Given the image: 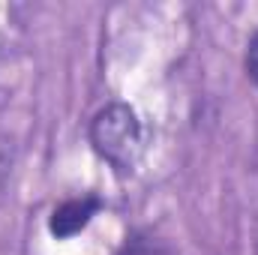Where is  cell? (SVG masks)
<instances>
[{"label":"cell","mask_w":258,"mask_h":255,"mask_svg":"<svg viewBox=\"0 0 258 255\" xmlns=\"http://www.w3.org/2000/svg\"><path fill=\"white\" fill-rule=\"evenodd\" d=\"M90 144L117 174H132L144 153V129L138 114L126 102L99 108L90 120Z\"/></svg>","instance_id":"cell-1"},{"label":"cell","mask_w":258,"mask_h":255,"mask_svg":"<svg viewBox=\"0 0 258 255\" xmlns=\"http://www.w3.org/2000/svg\"><path fill=\"white\" fill-rule=\"evenodd\" d=\"M99 207H102L99 195H78V198H69L63 204H57L48 216L51 237H57V240L75 237L81 228H87V222L99 213Z\"/></svg>","instance_id":"cell-2"},{"label":"cell","mask_w":258,"mask_h":255,"mask_svg":"<svg viewBox=\"0 0 258 255\" xmlns=\"http://www.w3.org/2000/svg\"><path fill=\"white\" fill-rule=\"evenodd\" d=\"M243 66H246V75L252 78V84L258 87V30L249 36V42H246V57H243Z\"/></svg>","instance_id":"cell-4"},{"label":"cell","mask_w":258,"mask_h":255,"mask_svg":"<svg viewBox=\"0 0 258 255\" xmlns=\"http://www.w3.org/2000/svg\"><path fill=\"white\" fill-rule=\"evenodd\" d=\"M117 255H177L165 240H156V237H132L123 243V249Z\"/></svg>","instance_id":"cell-3"}]
</instances>
